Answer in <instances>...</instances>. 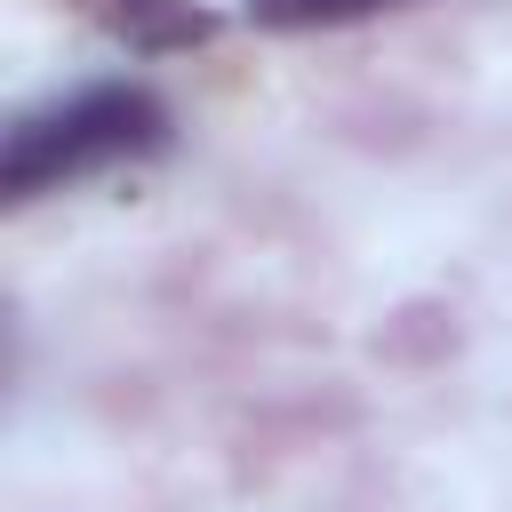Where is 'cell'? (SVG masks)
<instances>
[{
    "instance_id": "6da1fadb",
    "label": "cell",
    "mask_w": 512,
    "mask_h": 512,
    "mask_svg": "<svg viewBox=\"0 0 512 512\" xmlns=\"http://www.w3.org/2000/svg\"><path fill=\"white\" fill-rule=\"evenodd\" d=\"M160 144H168L160 96H144V88H80L72 104H48V112L8 128L0 184H8V200H32V192H56V184L96 176L112 160H144Z\"/></svg>"
},
{
    "instance_id": "7a4b0ae2",
    "label": "cell",
    "mask_w": 512,
    "mask_h": 512,
    "mask_svg": "<svg viewBox=\"0 0 512 512\" xmlns=\"http://www.w3.org/2000/svg\"><path fill=\"white\" fill-rule=\"evenodd\" d=\"M128 48H192V40H208L216 24L200 16V8H184V0H88Z\"/></svg>"
},
{
    "instance_id": "3957f363",
    "label": "cell",
    "mask_w": 512,
    "mask_h": 512,
    "mask_svg": "<svg viewBox=\"0 0 512 512\" xmlns=\"http://www.w3.org/2000/svg\"><path fill=\"white\" fill-rule=\"evenodd\" d=\"M400 0H248L256 24L272 32H320V24H360V16H384Z\"/></svg>"
}]
</instances>
